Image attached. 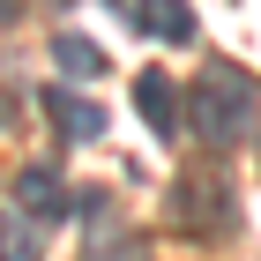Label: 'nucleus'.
I'll return each mask as SVG.
<instances>
[{"instance_id": "5", "label": "nucleus", "mask_w": 261, "mask_h": 261, "mask_svg": "<svg viewBox=\"0 0 261 261\" xmlns=\"http://www.w3.org/2000/svg\"><path fill=\"white\" fill-rule=\"evenodd\" d=\"M15 201L30 209V217H60V209H67V187H60L53 164H30V172L15 179Z\"/></svg>"}, {"instance_id": "3", "label": "nucleus", "mask_w": 261, "mask_h": 261, "mask_svg": "<svg viewBox=\"0 0 261 261\" xmlns=\"http://www.w3.org/2000/svg\"><path fill=\"white\" fill-rule=\"evenodd\" d=\"M135 112H142V127L149 135H179V120H187V105H179V90H172V75H157V67H142L135 75Z\"/></svg>"}, {"instance_id": "8", "label": "nucleus", "mask_w": 261, "mask_h": 261, "mask_svg": "<svg viewBox=\"0 0 261 261\" xmlns=\"http://www.w3.org/2000/svg\"><path fill=\"white\" fill-rule=\"evenodd\" d=\"M45 231L30 224V209H0V261H38Z\"/></svg>"}, {"instance_id": "9", "label": "nucleus", "mask_w": 261, "mask_h": 261, "mask_svg": "<svg viewBox=\"0 0 261 261\" xmlns=\"http://www.w3.org/2000/svg\"><path fill=\"white\" fill-rule=\"evenodd\" d=\"M82 261H149V239L127 231V224H112V231H90V254Z\"/></svg>"}, {"instance_id": "7", "label": "nucleus", "mask_w": 261, "mask_h": 261, "mask_svg": "<svg viewBox=\"0 0 261 261\" xmlns=\"http://www.w3.org/2000/svg\"><path fill=\"white\" fill-rule=\"evenodd\" d=\"M142 30L164 38V45H187L194 38V8L187 0H142Z\"/></svg>"}, {"instance_id": "4", "label": "nucleus", "mask_w": 261, "mask_h": 261, "mask_svg": "<svg viewBox=\"0 0 261 261\" xmlns=\"http://www.w3.org/2000/svg\"><path fill=\"white\" fill-rule=\"evenodd\" d=\"M38 105L53 112V127H60L67 142H97V135H105V112H97L90 97H82V90H67V82H53V90H45Z\"/></svg>"}, {"instance_id": "6", "label": "nucleus", "mask_w": 261, "mask_h": 261, "mask_svg": "<svg viewBox=\"0 0 261 261\" xmlns=\"http://www.w3.org/2000/svg\"><path fill=\"white\" fill-rule=\"evenodd\" d=\"M53 67H60L67 82H90V75H105V53H97V38L60 30V38H53Z\"/></svg>"}, {"instance_id": "2", "label": "nucleus", "mask_w": 261, "mask_h": 261, "mask_svg": "<svg viewBox=\"0 0 261 261\" xmlns=\"http://www.w3.org/2000/svg\"><path fill=\"white\" fill-rule=\"evenodd\" d=\"M164 217H172V231H187V239H224V231L239 224V209H231V187H224L217 164H194V172L172 179Z\"/></svg>"}, {"instance_id": "1", "label": "nucleus", "mask_w": 261, "mask_h": 261, "mask_svg": "<svg viewBox=\"0 0 261 261\" xmlns=\"http://www.w3.org/2000/svg\"><path fill=\"white\" fill-rule=\"evenodd\" d=\"M187 127H194L209 149L246 142V127H254V75L231 67V60H209L194 75V90H187Z\"/></svg>"}, {"instance_id": "10", "label": "nucleus", "mask_w": 261, "mask_h": 261, "mask_svg": "<svg viewBox=\"0 0 261 261\" xmlns=\"http://www.w3.org/2000/svg\"><path fill=\"white\" fill-rule=\"evenodd\" d=\"M15 15H22V8H15V0H0V22H15Z\"/></svg>"}]
</instances>
